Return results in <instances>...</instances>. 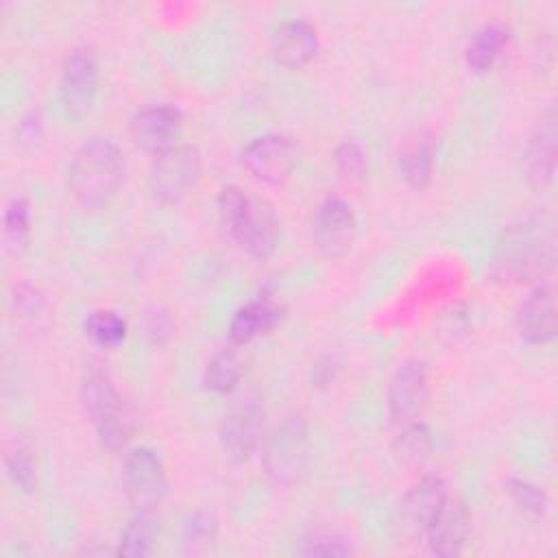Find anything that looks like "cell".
Listing matches in <instances>:
<instances>
[{
    "instance_id": "15",
    "label": "cell",
    "mask_w": 558,
    "mask_h": 558,
    "mask_svg": "<svg viewBox=\"0 0 558 558\" xmlns=\"http://www.w3.org/2000/svg\"><path fill=\"white\" fill-rule=\"evenodd\" d=\"M449 499V486L438 475H425L401 497L399 523L408 536H425L445 501Z\"/></svg>"
},
{
    "instance_id": "5",
    "label": "cell",
    "mask_w": 558,
    "mask_h": 558,
    "mask_svg": "<svg viewBox=\"0 0 558 558\" xmlns=\"http://www.w3.org/2000/svg\"><path fill=\"white\" fill-rule=\"evenodd\" d=\"M201 170V150L192 144H177L155 157L148 174V192L157 203L174 205L194 192Z\"/></svg>"
},
{
    "instance_id": "17",
    "label": "cell",
    "mask_w": 558,
    "mask_h": 558,
    "mask_svg": "<svg viewBox=\"0 0 558 558\" xmlns=\"http://www.w3.org/2000/svg\"><path fill=\"white\" fill-rule=\"evenodd\" d=\"M318 52V31L312 22L292 17L279 24L272 37V54L286 68H303Z\"/></svg>"
},
{
    "instance_id": "21",
    "label": "cell",
    "mask_w": 558,
    "mask_h": 558,
    "mask_svg": "<svg viewBox=\"0 0 558 558\" xmlns=\"http://www.w3.org/2000/svg\"><path fill=\"white\" fill-rule=\"evenodd\" d=\"M31 240V209L26 198L15 196L4 207L2 220V244L4 253L11 257H20Z\"/></svg>"
},
{
    "instance_id": "14",
    "label": "cell",
    "mask_w": 558,
    "mask_h": 558,
    "mask_svg": "<svg viewBox=\"0 0 558 558\" xmlns=\"http://www.w3.org/2000/svg\"><path fill=\"white\" fill-rule=\"evenodd\" d=\"M427 401V368L421 360H405L388 386V416L395 425H410Z\"/></svg>"
},
{
    "instance_id": "12",
    "label": "cell",
    "mask_w": 558,
    "mask_h": 558,
    "mask_svg": "<svg viewBox=\"0 0 558 558\" xmlns=\"http://www.w3.org/2000/svg\"><path fill=\"white\" fill-rule=\"evenodd\" d=\"M181 124L183 118L177 107L150 105L133 113L129 122V133L137 148L157 157L179 144Z\"/></svg>"
},
{
    "instance_id": "13",
    "label": "cell",
    "mask_w": 558,
    "mask_h": 558,
    "mask_svg": "<svg viewBox=\"0 0 558 558\" xmlns=\"http://www.w3.org/2000/svg\"><path fill=\"white\" fill-rule=\"evenodd\" d=\"M556 142H558V116L556 107L547 105L534 124L525 144V179L534 190H547L556 174Z\"/></svg>"
},
{
    "instance_id": "28",
    "label": "cell",
    "mask_w": 558,
    "mask_h": 558,
    "mask_svg": "<svg viewBox=\"0 0 558 558\" xmlns=\"http://www.w3.org/2000/svg\"><path fill=\"white\" fill-rule=\"evenodd\" d=\"M508 493L512 497V501L530 517L534 519H541L547 514L549 510V497L547 493L534 484V482H527V480H519V477H512L508 480Z\"/></svg>"
},
{
    "instance_id": "1",
    "label": "cell",
    "mask_w": 558,
    "mask_h": 558,
    "mask_svg": "<svg viewBox=\"0 0 558 558\" xmlns=\"http://www.w3.org/2000/svg\"><path fill=\"white\" fill-rule=\"evenodd\" d=\"M556 220L541 211L510 225L495 244L490 275L501 283L543 279L556 264Z\"/></svg>"
},
{
    "instance_id": "3",
    "label": "cell",
    "mask_w": 558,
    "mask_h": 558,
    "mask_svg": "<svg viewBox=\"0 0 558 558\" xmlns=\"http://www.w3.org/2000/svg\"><path fill=\"white\" fill-rule=\"evenodd\" d=\"M218 216L225 231L248 255L266 259L275 253L281 235L279 216L270 201L251 196L235 185H229L218 196Z\"/></svg>"
},
{
    "instance_id": "11",
    "label": "cell",
    "mask_w": 558,
    "mask_h": 558,
    "mask_svg": "<svg viewBox=\"0 0 558 558\" xmlns=\"http://www.w3.org/2000/svg\"><path fill=\"white\" fill-rule=\"evenodd\" d=\"M98 94V63L87 48H74L61 68L59 96L70 118H83L92 111Z\"/></svg>"
},
{
    "instance_id": "8",
    "label": "cell",
    "mask_w": 558,
    "mask_h": 558,
    "mask_svg": "<svg viewBox=\"0 0 558 558\" xmlns=\"http://www.w3.org/2000/svg\"><path fill=\"white\" fill-rule=\"evenodd\" d=\"M83 399L100 442L107 449L120 447L126 440L129 421L122 399L109 377L102 373H89L83 384Z\"/></svg>"
},
{
    "instance_id": "4",
    "label": "cell",
    "mask_w": 558,
    "mask_h": 558,
    "mask_svg": "<svg viewBox=\"0 0 558 558\" xmlns=\"http://www.w3.org/2000/svg\"><path fill=\"white\" fill-rule=\"evenodd\" d=\"M264 473L279 486L296 484L310 464V429L303 416L283 418L262 449Z\"/></svg>"
},
{
    "instance_id": "23",
    "label": "cell",
    "mask_w": 558,
    "mask_h": 558,
    "mask_svg": "<svg viewBox=\"0 0 558 558\" xmlns=\"http://www.w3.org/2000/svg\"><path fill=\"white\" fill-rule=\"evenodd\" d=\"M216 519L207 510H194L185 517L181 527V545L187 554H205L216 541Z\"/></svg>"
},
{
    "instance_id": "6",
    "label": "cell",
    "mask_w": 558,
    "mask_h": 558,
    "mask_svg": "<svg viewBox=\"0 0 558 558\" xmlns=\"http://www.w3.org/2000/svg\"><path fill=\"white\" fill-rule=\"evenodd\" d=\"M240 159L251 177L270 185H279L296 170L301 148L292 135L264 133L253 137L242 148Z\"/></svg>"
},
{
    "instance_id": "10",
    "label": "cell",
    "mask_w": 558,
    "mask_h": 558,
    "mask_svg": "<svg viewBox=\"0 0 558 558\" xmlns=\"http://www.w3.org/2000/svg\"><path fill=\"white\" fill-rule=\"evenodd\" d=\"M264 423L262 399L253 392L235 399L220 423V445L233 462L246 460L259 445Z\"/></svg>"
},
{
    "instance_id": "29",
    "label": "cell",
    "mask_w": 558,
    "mask_h": 558,
    "mask_svg": "<svg viewBox=\"0 0 558 558\" xmlns=\"http://www.w3.org/2000/svg\"><path fill=\"white\" fill-rule=\"evenodd\" d=\"M429 447H432V438H429L427 427L416 425V423L403 425V432L397 438V456L401 462H405V464L421 462L423 458H427Z\"/></svg>"
},
{
    "instance_id": "2",
    "label": "cell",
    "mask_w": 558,
    "mask_h": 558,
    "mask_svg": "<svg viewBox=\"0 0 558 558\" xmlns=\"http://www.w3.org/2000/svg\"><path fill=\"white\" fill-rule=\"evenodd\" d=\"M122 174L124 157L118 144L94 135L74 150L65 170V185L78 205L98 209L111 201L122 183Z\"/></svg>"
},
{
    "instance_id": "30",
    "label": "cell",
    "mask_w": 558,
    "mask_h": 558,
    "mask_svg": "<svg viewBox=\"0 0 558 558\" xmlns=\"http://www.w3.org/2000/svg\"><path fill=\"white\" fill-rule=\"evenodd\" d=\"M296 551L305 554V556H347L353 549H351V543L347 541V536H342L338 532L318 530V532L307 534L301 541Z\"/></svg>"
},
{
    "instance_id": "16",
    "label": "cell",
    "mask_w": 558,
    "mask_h": 558,
    "mask_svg": "<svg viewBox=\"0 0 558 558\" xmlns=\"http://www.w3.org/2000/svg\"><path fill=\"white\" fill-rule=\"evenodd\" d=\"M471 534V512L460 497H451L445 501L442 510L429 525L425 538L429 549L438 556H458Z\"/></svg>"
},
{
    "instance_id": "7",
    "label": "cell",
    "mask_w": 558,
    "mask_h": 558,
    "mask_svg": "<svg viewBox=\"0 0 558 558\" xmlns=\"http://www.w3.org/2000/svg\"><path fill=\"white\" fill-rule=\"evenodd\" d=\"M122 488L135 512H157L168 490L163 462L148 447L126 453L122 464Z\"/></svg>"
},
{
    "instance_id": "31",
    "label": "cell",
    "mask_w": 558,
    "mask_h": 558,
    "mask_svg": "<svg viewBox=\"0 0 558 558\" xmlns=\"http://www.w3.org/2000/svg\"><path fill=\"white\" fill-rule=\"evenodd\" d=\"M336 166L344 179L357 181L366 172V155L360 148V144H355L353 140H347L336 148Z\"/></svg>"
},
{
    "instance_id": "25",
    "label": "cell",
    "mask_w": 558,
    "mask_h": 558,
    "mask_svg": "<svg viewBox=\"0 0 558 558\" xmlns=\"http://www.w3.org/2000/svg\"><path fill=\"white\" fill-rule=\"evenodd\" d=\"M85 331L96 344L113 349L126 338V320L113 310H96L85 318Z\"/></svg>"
},
{
    "instance_id": "18",
    "label": "cell",
    "mask_w": 558,
    "mask_h": 558,
    "mask_svg": "<svg viewBox=\"0 0 558 558\" xmlns=\"http://www.w3.org/2000/svg\"><path fill=\"white\" fill-rule=\"evenodd\" d=\"M519 329L527 342H549L556 336V290L551 283L534 288L519 307Z\"/></svg>"
},
{
    "instance_id": "27",
    "label": "cell",
    "mask_w": 558,
    "mask_h": 558,
    "mask_svg": "<svg viewBox=\"0 0 558 558\" xmlns=\"http://www.w3.org/2000/svg\"><path fill=\"white\" fill-rule=\"evenodd\" d=\"M399 172L412 187L427 185L432 177V153L425 144H412L399 155Z\"/></svg>"
},
{
    "instance_id": "19",
    "label": "cell",
    "mask_w": 558,
    "mask_h": 558,
    "mask_svg": "<svg viewBox=\"0 0 558 558\" xmlns=\"http://www.w3.org/2000/svg\"><path fill=\"white\" fill-rule=\"evenodd\" d=\"M508 41V28L499 22H486L482 24L473 37L466 44L464 50V61L471 72L484 74L493 68L497 57L501 54L504 46Z\"/></svg>"
},
{
    "instance_id": "26",
    "label": "cell",
    "mask_w": 558,
    "mask_h": 558,
    "mask_svg": "<svg viewBox=\"0 0 558 558\" xmlns=\"http://www.w3.org/2000/svg\"><path fill=\"white\" fill-rule=\"evenodd\" d=\"M7 475L22 493H33L37 488V458L26 442H15L4 458Z\"/></svg>"
},
{
    "instance_id": "20",
    "label": "cell",
    "mask_w": 558,
    "mask_h": 558,
    "mask_svg": "<svg viewBox=\"0 0 558 558\" xmlns=\"http://www.w3.org/2000/svg\"><path fill=\"white\" fill-rule=\"evenodd\" d=\"M279 318L277 307L268 299H255L248 305L240 307L229 323V338L235 344H246L255 336L266 333Z\"/></svg>"
},
{
    "instance_id": "24",
    "label": "cell",
    "mask_w": 558,
    "mask_h": 558,
    "mask_svg": "<svg viewBox=\"0 0 558 558\" xmlns=\"http://www.w3.org/2000/svg\"><path fill=\"white\" fill-rule=\"evenodd\" d=\"M240 360L235 355V351H218L211 355V360L207 362V368H205V386L218 395H227L231 392L238 381H240Z\"/></svg>"
},
{
    "instance_id": "9",
    "label": "cell",
    "mask_w": 558,
    "mask_h": 558,
    "mask_svg": "<svg viewBox=\"0 0 558 558\" xmlns=\"http://www.w3.org/2000/svg\"><path fill=\"white\" fill-rule=\"evenodd\" d=\"M357 220L353 207L340 196L323 198L312 216V240L320 255L338 259L347 255L355 242Z\"/></svg>"
},
{
    "instance_id": "22",
    "label": "cell",
    "mask_w": 558,
    "mask_h": 558,
    "mask_svg": "<svg viewBox=\"0 0 558 558\" xmlns=\"http://www.w3.org/2000/svg\"><path fill=\"white\" fill-rule=\"evenodd\" d=\"M155 536H157L155 512H135V517L126 523V527L120 536L118 554L131 556V558L148 556V554H153Z\"/></svg>"
}]
</instances>
